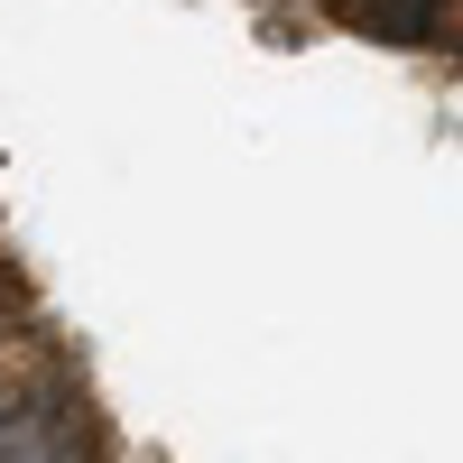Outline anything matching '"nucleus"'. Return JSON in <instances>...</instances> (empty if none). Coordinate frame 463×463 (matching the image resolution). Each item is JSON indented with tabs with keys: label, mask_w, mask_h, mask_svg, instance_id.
Instances as JSON below:
<instances>
[]
</instances>
